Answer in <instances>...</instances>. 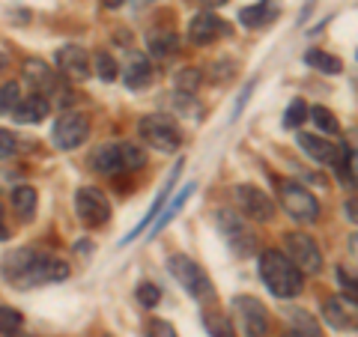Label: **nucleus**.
<instances>
[{
	"instance_id": "1",
	"label": "nucleus",
	"mask_w": 358,
	"mask_h": 337,
	"mask_svg": "<svg viewBox=\"0 0 358 337\" xmlns=\"http://www.w3.org/2000/svg\"><path fill=\"white\" fill-rule=\"evenodd\" d=\"M0 275L6 284L18 289H33L42 284H57V280L69 278V263L54 257L48 251L36 248H15L0 260Z\"/></svg>"
},
{
	"instance_id": "2",
	"label": "nucleus",
	"mask_w": 358,
	"mask_h": 337,
	"mask_svg": "<svg viewBox=\"0 0 358 337\" xmlns=\"http://www.w3.org/2000/svg\"><path fill=\"white\" fill-rule=\"evenodd\" d=\"M260 278L275 299H296L301 293V272L284 251L268 248L260 254Z\"/></svg>"
},
{
	"instance_id": "3",
	"label": "nucleus",
	"mask_w": 358,
	"mask_h": 337,
	"mask_svg": "<svg viewBox=\"0 0 358 337\" xmlns=\"http://www.w3.org/2000/svg\"><path fill=\"white\" fill-rule=\"evenodd\" d=\"M90 164L96 167L99 173L105 176H122V173H131V171H141L147 164V152H143L138 143H129V141H117V143H102Z\"/></svg>"
},
{
	"instance_id": "4",
	"label": "nucleus",
	"mask_w": 358,
	"mask_h": 337,
	"mask_svg": "<svg viewBox=\"0 0 358 337\" xmlns=\"http://www.w3.org/2000/svg\"><path fill=\"white\" fill-rule=\"evenodd\" d=\"M278 200H281V209L287 212L293 221L299 224H317L320 218V200L310 194V191L299 182V179H278Z\"/></svg>"
},
{
	"instance_id": "5",
	"label": "nucleus",
	"mask_w": 358,
	"mask_h": 337,
	"mask_svg": "<svg viewBox=\"0 0 358 337\" xmlns=\"http://www.w3.org/2000/svg\"><path fill=\"white\" fill-rule=\"evenodd\" d=\"M167 272H171V278H173L176 284L182 287L192 299H197V301H212V299H215V287H212L209 275L192 260V257L173 254L171 260H167Z\"/></svg>"
},
{
	"instance_id": "6",
	"label": "nucleus",
	"mask_w": 358,
	"mask_h": 337,
	"mask_svg": "<svg viewBox=\"0 0 358 337\" xmlns=\"http://www.w3.org/2000/svg\"><path fill=\"white\" fill-rule=\"evenodd\" d=\"M138 134L147 147L159 150V152H176L179 147H182V131H179L176 122L171 117H164V114L143 117L138 122Z\"/></svg>"
},
{
	"instance_id": "7",
	"label": "nucleus",
	"mask_w": 358,
	"mask_h": 337,
	"mask_svg": "<svg viewBox=\"0 0 358 337\" xmlns=\"http://www.w3.org/2000/svg\"><path fill=\"white\" fill-rule=\"evenodd\" d=\"M215 224H218V233L224 236V242H227V248L236 257H251L254 254L257 236L251 230V224L242 215H236V212H230V209H218Z\"/></svg>"
},
{
	"instance_id": "8",
	"label": "nucleus",
	"mask_w": 358,
	"mask_h": 337,
	"mask_svg": "<svg viewBox=\"0 0 358 337\" xmlns=\"http://www.w3.org/2000/svg\"><path fill=\"white\" fill-rule=\"evenodd\" d=\"M242 337H268V313L266 305L254 296H236L230 301Z\"/></svg>"
},
{
	"instance_id": "9",
	"label": "nucleus",
	"mask_w": 358,
	"mask_h": 337,
	"mask_svg": "<svg viewBox=\"0 0 358 337\" xmlns=\"http://www.w3.org/2000/svg\"><path fill=\"white\" fill-rule=\"evenodd\" d=\"M284 254L296 263L301 275H320L322 272V251L313 236L308 233H287L284 236Z\"/></svg>"
},
{
	"instance_id": "10",
	"label": "nucleus",
	"mask_w": 358,
	"mask_h": 337,
	"mask_svg": "<svg viewBox=\"0 0 358 337\" xmlns=\"http://www.w3.org/2000/svg\"><path fill=\"white\" fill-rule=\"evenodd\" d=\"M75 212L84 227H105L110 221V203L108 197L93 185H84L75 191Z\"/></svg>"
},
{
	"instance_id": "11",
	"label": "nucleus",
	"mask_w": 358,
	"mask_h": 337,
	"mask_svg": "<svg viewBox=\"0 0 358 337\" xmlns=\"http://www.w3.org/2000/svg\"><path fill=\"white\" fill-rule=\"evenodd\" d=\"M233 200H236V206L242 209V215L251 218V221L266 224V221L275 218V200L257 185H248V182L236 185L233 188Z\"/></svg>"
},
{
	"instance_id": "12",
	"label": "nucleus",
	"mask_w": 358,
	"mask_h": 337,
	"mask_svg": "<svg viewBox=\"0 0 358 337\" xmlns=\"http://www.w3.org/2000/svg\"><path fill=\"white\" fill-rule=\"evenodd\" d=\"M87 134H90L87 117L75 114V110H66V114H60V120L54 122V147L63 152H72L87 141Z\"/></svg>"
},
{
	"instance_id": "13",
	"label": "nucleus",
	"mask_w": 358,
	"mask_h": 337,
	"mask_svg": "<svg viewBox=\"0 0 358 337\" xmlns=\"http://www.w3.org/2000/svg\"><path fill=\"white\" fill-rule=\"evenodd\" d=\"M224 36H230V27H227V21H224L221 15H215L212 9L197 13L192 18V24H188V42L200 45V48H206V45H215Z\"/></svg>"
},
{
	"instance_id": "14",
	"label": "nucleus",
	"mask_w": 358,
	"mask_h": 337,
	"mask_svg": "<svg viewBox=\"0 0 358 337\" xmlns=\"http://www.w3.org/2000/svg\"><path fill=\"white\" fill-rule=\"evenodd\" d=\"M296 143L305 150L313 162L326 164V167H338L343 159V143H331L326 134H310V131H299Z\"/></svg>"
},
{
	"instance_id": "15",
	"label": "nucleus",
	"mask_w": 358,
	"mask_h": 337,
	"mask_svg": "<svg viewBox=\"0 0 358 337\" xmlns=\"http://www.w3.org/2000/svg\"><path fill=\"white\" fill-rule=\"evenodd\" d=\"M24 81L33 87V93H39V96H51V93H57V89L63 87L66 78L60 72H54L45 60H36V57H27L24 60Z\"/></svg>"
},
{
	"instance_id": "16",
	"label": "nucleus",
	"mask_w": 358,
	"mask_h": 337,
	"mask_svg": "<svg viewBox=\"0 0 358 337\" xmlns=\"http://www.w3.org/2000/svg\"><path fill=\"white\" fill-rule=\"evenodd\" d=\"M57 72L66 81H87L90 78V57L81 45H63L57 51Z\"/></svg>"
},
{
	"instance_id": "17",
	"label": "nucleus",
	"mask_w": 358,
	"mask_h": 337,
	"mask_svg": "<svg viewBox=\"0 0 358 337\" xmlns=\"http://www.w3.org/2000/svg\"><path fill=\"white\" fill-rule=\"evenodd\" d=\"M179 173H182V162H179L176 167H173V171H171V176H167V182L162 185V191H159V197H155V203L150 206V212H147V215H143V221L138 224V227H134L129 236H126V239H122V245H129L131 239H138V236L143 233V230H150V224L155 221V218H159L162 215V209H164V203H167V200H171V194H173V185H176V179H179Z\"/></svg>"
},
{
	"instance_id": "18",
	"label": "nucleus",
	"mask_w": 358,
	"mask_h": 337,
	"mask_svg": "<svg viewBox=\"0 0 358 337\" xmlns=\"http://www.w3.org/2000/svg\"><path fill=\"white\" fill-rule=\"evenodd\" d=\"M320 310H322V320H326L331 329H338V331H343V329H355V325H358V313L352 310L350 301L341 299V296L326 299Z\"/></svg>"
},
{
	"instance_id": "19",
	"label": "nucleus",
	"mask_w": 358,
	"mask_h": 337,
	"mask_svg": "<svg viewBox=\"0 0 358 337\" xmlns=\"http://www.w3.org/2000/svg\"><path fill=\"white\" fill-rule=\"evenodd\" d=\"M278 13H281L278 0H260V3H254V6H245L239 13V21L248 30H260V27L272 24V21L278 18Z\"/></svg>"
},
{
	"instance_id": "20",
	"label": "nucleus",
	"mask_w": 358,
	"mask_h": 337,
	"mask_svg": "<svg viewBox=\"0 0 358 337\" xmlns=\"http://www.w3.org/2000/svg\"><path fill=\"white\" fill-rule=\"evenodd\" d=\"M122 81H126L129 89H147V87L155 81L152 63L143 57V54H131V57H129V66H126V72H122Z\"/></svg>"
},
{
	"instance_id": "21",
	"label": "nucleus",
	"mask_w": 358,
	"mask_h": 337,
	"mask_svg": "<svg viewBox=\"0 0 358 337\" xmlns=\"http://www.w3.org/2000/svg\"><path fill=\"white\" fill-rule=\"evenodd\" d=\"M51 114V102L39 93H30V96H21L18 105L13 108V117L18 122H42L45 117Z\"/></svg>"
},
{
	"instance_id": "22",
	"label": "nucleus",
	"mask_w": 358,
	"mask_h": 337,
	"mask_svg": "<svg viewBox=\"0 0 358 337\" xmlns=\"http://www.w3.org/2000/svg\"><path fill=\"white\" fill-rule=\"evenodd\" d=\"M192 194H194V182H188V185L179 188V194L171 200V203H164L162 215L150 224V236H152V239H155V233H162V230L167 227V224H171V221L179 215V212H182V206L188 203V200H192Z\"/></svg>"
},
{
	"instance_id": "23",
	"label": "nucleus",
	"mask_w": 358,
	"mask_h": 337,
	"mask_svg": "<svg viewBox=\"0 0 358 337\" xmlns=\"http://www.w3.org/2000/svg\"><path fill=\"white\" fill-rule=\"evenodd\" d=\"M147 48H150V54L155 60H171L179 51V39H176V33L155 27V30L147 33Z\"/></svg>"
},
{
	"instance_id": "24",
	"label": "nucleus",
	"mask_w": 358,
	"mask_h": 337,
	"mask_svg": "<svg viewBox=\"0 0 358 337\" xmlns=\"http://www.w3.org/2000/svg\"><path fill=\"white\" fill-rule=\"evenodd\" d=\"M334 171L341 173L343 182L358 185V129L350 134V143H343V159Z\"/></svg>"
},
{
	"instance_id": "25",
	"label": "nucleus",
	"mask_w": 358,
	"mask_h": 337,
	"mask_svg": "<svg viewBox=\"0 0 358 337\" xmlns=\"http://www.w3.org/2000/svg\"><path fill=\"white\" fill-rule=\"evenodd\" d=\"M9 200H13V209H15L24 221H30L33 215H36V188H30V185H18V188H13V194H9Z\"/></svg>"
},
{
	"instance_id": "26",
	"label": "nucleus",
	"mask_w": 358,
	"mask_h": 337,
	"mask_svg": "<svg viewBox=\"0 0 358 337\" xmlns=\"http://www.w3.org/2000/svg\"><path fill=\"white\" fill-rule=\"evenodd\" d=\"M305 63L310 66V69L322 72V75H341V69H343V63L334 57V54H326L322 48H310L305 54Z\"/></svg>"
},
{
	"instance_id": "27",
	"label": "nucleus",
	"mask_w": 358,
	"mask_h": 337,
	"mask_svg": "<svg viewBox=\"0 0 358 337\" xmlns=\"http://www.w3.org/2000/svg\"><path fill=\"white\" fill-rule=\"evenodd\" d=\"M308 120L320 129V134H326V138H331V134H338V131H341L338 117H334L329 108H322V105H313V108L308 110Z\"/></svg>"
},
{
	"instance_id": "28",
	"label": "nucleus",
	"mask_w": 358,
	"mask_h": 337,
	"mask_svg": "<svg viewBox=\"0 0 358 337\" xmlns=\"http://www.w3.org/2000/svg\"><path fill=\"white\" fill-rule=\"evenodd\" d=\"M203 325L212 337H236L233 334V322L221 310H203Z\"/></svg>"
},
{
	"instance_id": "29",
	"label": "nucleus",
	"mask_w": 358,
	"mask_h": 337,
	"mask_svg": "<svg viewBox=\"0 0 358 337\" xmlns=\"http://www.w3.org/2000/svg\"><path fill=\"white\" fill-rule=\"evenodd\" d=\"M200 81H203V72L194 69V66H185V69H179V72H176V78H173V84H176V89H179L182 96L197 93Z\"/></svg>"
},
{
	"instance_id": "30",
	"label": "nucleus",
	"mask_w": 358,
	"mask_h": 337,
	"mask_svg": "<svg viewBox=\"0 0 358 337\" xmlns=\"http://www.w3.org/2000/svg\"><path fill=\"white\" fill-rule=\"evenodd\" d=\"M21 329H24V317H21L15 308L0 305V334H3V337H15Z\"/></svg>"
},
{
	"instance_id": "31",
	"label": "nucleus",
	"mask_w": 358,
	"mask_h": 337,
	"mask_svg": "<svg viewBox=\"0 0 358 337\" xmlns=\"http://www.w3.org/2000/svg\"><path fill=\"white\" fill-rule=\"evenodd\" d=\"M308 102L305 99H293V102L287 105V110H284V129H299L301 122L308 120Z\"/></svg>"
},
{
	"instance_id": "32",
	"label": "nucleus",
	"mask_w": 358,
	"mask_h": 337,
	"mask_svg": "<svg viewBox=\"0 0 358 337\" xmlns=\"http://www.w3.org/2000/svg\"><path fill=\"white\" fill-rule=\"evenodd\" d=\"M93 63H96V75H99V78H102V81H105V84H110V81H117V75H120V66H117V60H114V57H110V54H108V51H99Z\"/></svg>"
},
{
	"instance_id": "33",
	"label": "nucleus",
	"mask_w": 358,
	"mask_h": 337,
	"mask_svg": "<svg viewBox=\"0 0 358 337\" xmlns=\"http://www.w3.org/2000/svg\"><path fill=\"white\" fill-rule=\"evenodd\" d=\"M338 280H341V289H343V299L350 301V305H358V275L350 272L346 266L338 268Z\"/></svg>"
},
{
	"instance_id": "34",
	"label": "nucleus",
	"mask_w": 358,
	"mask_h": 337,
	"mask_svg": "<svg viewBox=\"0 0 358 337\" xmlns=\"http://www.w3.org/2000/svg\"><path fill=\"white\" fill-rule=\"evenodd\" d=\"M134 296H138V301L143 308H155L162 301V289H159V284L143 280V284H138V289H134Z\"/></svg>"
},
{
	"instance_id": "35",
	"label": "nucleus",
	"mask_w": 358,
	"mask_h": 337,
	"mask_svg": "<svg viewBox=\"0 0 358 337\" xmlns=\"http://www.w3.org/2000/svg\"><path fill=\"white\" fill-rule=\"evenodd\" d=\"M18 84L15 81H6L0 84V114H13V108L18 105Z\"/></svg>"
},
{
	"instance_id": "36",
	"label": "nucleus",
	"mask_w": 358,
	"mask_h": 337,
	"mask_svg": "<svg viewBox=\"0 0 358 337\" xmlns=\"http://www.w3.org/2000/svg\"><path fill=\"white\" fill-rule=\"evenodd\" d=\"M147 337H179V334L167 320H150L147 322Z\"/></svg>"
},
{
	"instance_id": "37",
	"label": "nucleus",
	"mask_w": 358,
	"mask_h": 337,
	"mask_svg": "<svg viewBox=\"0 0 358 337\" xmlns=\"http://www.w3.org/2000/svg\"><path fill=\"white\" fill-rule=\"evenodd\" d=\"M18 150H21V143H18L15 134L9 129H0V155H13Z\"/></svg>"
},
{
	"instance_id": "38",
	"label": "nucleus",
	"mask_w": 358,
	"mask_h": 337,
	"mask_svg": "<svg viewBox=\"0 0 358 337\" xmlns=\"http://www.w3.org/2000/svg\"><path fill=\"white\" fill-rule=\"evenodd\" d=\"M284 337H322V334L317 329V322H301V325H293Z\"/></svg>"
},
{
	"instance_id": "39",
	"label": "nucleus",
	"mask_w": 358,
	"mask_h": 337,
	"mask_svg": "<svg viewBox=\"0 0 358 337\" xmlns=\"http://www.w3.org/2000/svg\"><path fill=\"white\" fill-rule=\"evenodd\" d=\"M343 212H346V218H350V221H355V224H358V197H352V200H346V206H343Z\"/></svg>"
},
{
	"instance_id": "40",
	"label": "nucleus",
	"mask_w": 358,
	"mask_h": 337,
	"mask_svg": "<svg viewBox=\"0 0 358 337\" xmlns=\"http://www.w3.org/2000/svg\"><path fill=\"white\" fill-rule=\"evenodd\" d=\"M254 93V81L251 84H245V89H242V96H239V105H236V117H239V110L245 108V102H248V96Z\"/></svg>"
},
{
	"instance_id": "41",
	"label": "nucleus",
	"mask_w": 358,
	"mask_h": 337,
	"mask_svg": "<svg viewBox=\"0 0 358 337\" xmlns=\"http://www.w3.org/2000/svg\"><path fill=\"white\" fill-rule=\"evenodd\" d=\"M9 239V227H6V215H3V206H0V242Z\"/></svg>"
},
{
	"instance_id": "42",
	"label": "nucleus",
	"mask_w": 358,
	"mask_h": 337,
	"mask_svg": "<svg viewBox=\"0 0 358 337\" xmlns=\"http://www.w3.org/2000/svg\"><path fill=\"white\" fill-rule=\"evenodd\" d=\"M122 3H126V0H102V6H105V9H120Z\"/></svg>"
},
{
	"instance_id": "43",
	"label": "nucleus",
	"mask_w": 358,
	"mask_h": 337,
	"mask_svg": "<svg viewBox=\"0 0 358 337\" xmlns=\"http://www.w3.org/2000/svg\"><path fill=\"white\" fill-rule=\"evenodd\" d=\"M206 9H215V6H221V3H227V0H200Z\"/></svg>"
},
{
	"instance_id": "44",
	"label": "nucleus",
	"mask_w": 358,
	"mask_h": 337,
	"mask_svg": "<svg viewBox=\"0 0 358 337\" xmlns=\"http://www.w3.org/2000/svg\"><path fill=\"white\" fill-rule=\"evenodd\" d=\"M6 66H9V60H6V54H0V72H6Z\"/></svg>"
},
{
	"instance_id": "45",
	"label": "nucleus",
	"mask_w": 358,
	"mask_h": 337,
	"mask_svg": "<svg viewBox=\"0 0 358 337\" xmlns=\"http://www.w3.org/2000/svg\"><path fill=\"white\" fill-rule=\"evenodd\" d=\"M352 251L358 254V236H352Z\"/></svg>"
},
{
	"instance_id": "46",
	"label": "nucleus",
	"mask_w": 358,
	"mask_h": 337,
	"mask_svg": "<svg viewBox=\"0 0 358 337\" xmlns=\"http://www.w3.org/2000/svg\"><path fill=\"white\" fill-rule=\"evenodd\" d=\"M15 337H21V334H15Z\"/></svg>"
}]
</instances>
